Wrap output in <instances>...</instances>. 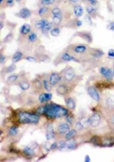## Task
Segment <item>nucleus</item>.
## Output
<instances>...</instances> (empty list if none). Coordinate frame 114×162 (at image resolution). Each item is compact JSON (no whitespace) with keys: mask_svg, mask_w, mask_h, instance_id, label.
I'll list each match as a JSON object with an SVG mask.
<instances>
[{"mask_svg":"<svg viewBox=\"0 0 114 162\" xmlns=\"http://www.w3.org/2000/svg\"><path fill=\"white\" fill-rule=\"evenodd\" d=\"M18 118H19L20 122L24 123V124H36L39 122V115L24 112V111L20 112L18 115Z\"/></svg>","mask_w":114,"mask_h":162,"instance_id":"nucleus-1","label":"nucleus"},{"mask_svg":"<svg viewBox=\"0 0 114 162\" xmlns=\"http://www.w3.org/2000/svg\"><path fill=\"white\" fill-rule=\"evenodd\" d=\"M52 19H53V23L55 25H60L62 23L63 20V13L61 11L60 8L56 7L52 10Z\"/></svg>","mask_w":114,"mask_h":162,"instance_id":"nucleus-2","label":"nucleus"},{"mask_svg":"<svg viewBox=\"0 0 114 162\" xmlns=\"http://www.w3.org/2000/svg\"><path fill=\"white\" fill-rule=\"evenodd\" d=\"M100 120H101V116H100L99 113L95 112V113H93V114L90 116V122H91V126H92V127H97V126H98Z\"/></svg>","mask_w":114,"mask_h":162,"instance_id":"nucleus-3","label":"nucleus"},{"mask_svg":"<svg viewBox=\"0 0 114 162\" xmlns=\"http://www.w3.org/2000/svg\"><path fill=\"white\" fill-rule=\"evenodd\" d=\"M61 80H62L61 75H60L59 73H57V72L51 73V75H50V77H49V81H50V83L52 84V86H56Z\"/></svg>","mask_w":114,"mask_h":162,"instance_id":"nucleus-4","label":"nucleus"},{"mask_svg":"<svg viewBox=\"0 0 114 162\" xmlns=\"http://www.w3.org/2000/svg\"><path fill=\"white\" fill-rule=\"evenodd\" d=\"M99 73L102 74L107 80H111L112 77H113V72L110 68H107V67H99Z\"/></svg>","mask_w":114,"mask_h":162,"instance_id":"nucleus-5","label":"nucleus"},{"mask_svg":"<svg viewBox=\"0 0 114 162\" xmlns=\"http://www.w3.org/2000/svg\"><path fill=\"white\" fill-rule=\"evenodd\" d=\"M74 77H75V72H74V70H73L71 67L66 68L65 71V74H64L65 80H66V81H72Z\"/></svg>","mask_w":114,"mask_h":162,"instance_id":"nucleus-6","label":"nucleus"},{"mask_svg":"<svg viewBox=\"0 0 114 162\" xmlns=\"http://www.w3.org/2000/svg\"><path fill=\"white\" fill-rule=\"evenodd\" d=\"M69 130H70V124H68L67 122L61 123L58 126V132L60 134H66Z\"/></svg>","mask_w":114,"mask_h":162,"instance_id":"nucleus-7","label":"nucleus"},{"mask_svg":"<svg viewBox=\"0 0 114 162\" xmlns=\"http://www.w3.org/2000/svg\"><path fill=\"white\" fill-rule=\"evenodd\" d=\"M88 94H89L90 97L93 98L95 101H97V102L99 101V94L98 93V91L96 90V88H94V87H89V88H88Z\"/></svg>","mask_w":114,"mask_h":162,"instance_id":"nucleus-8","label":"nucleus"},{"mask_svg":"<svg viewBox=\"0 0 114 162\" xmlns=\"http://www.w3.org/2000/svg\"><path fill=\"white\" fill-rule=\"evenodd\" d=\"M30 15H31V12H30V10L27 9V8H23V9H21L20 12L18 13V16H19L20 18H23V19H27Z\"/></svg>","mask_w":114,"mask_h":162,"instance_id":"nucleus-9","label":"nucleus"},{"mask_svg":"<svg viewBox=\"0 0 114 162\" xmlns=\"http://www.w3.org/2000/svg\"><path fill=\"white\" fill-rule=\"evenodd\" d=\"M54 138H55V132H54L53 126L51 124H49L48 127H47V130H46V139L47 140H52Z\"/></svg>","mask_w":114,"mask_h":162,"instance_id":"nucleus-10","label":"nucleus"},{"mask_svg":"<svg viewBox=\"0 0 114 162\" xmlns=\"http://www.w3.org/2000/svg\"><path fill=\"white\" fill-rule=\"evenodd\" d=\"M67 91H68V88L65 84H61L58 86V88H57V93L59 95H65L67 93Z\"/></svg>","mask_w":114,"mask_h":162,"instance_id":"nucleus-11","label":"nucleus"},{"mask_svg":"<svg viewBox=\"0 0 114 162\" xmlns=\"http://www.w3.org/2000/svg\"><path fill=\"white\" fill-rule=\"evenodd\" d=\"M62 60H63L64 62H70V61L78 62L77 59H75L74 57H72V56H71L70 54H68V53H64V54L62 55Z\"/></svg>","mask_w":114,"mask_h":162,"instance_id":"nucleus-12","label":"nucleus"},{"mask_svg":"<svg viewBox=\"0 0 114 162\" xmlns=\"http://www.w3.org/2000/svg\"><path fill=\"white\" fill-rule=\"evenodd\" d=\"M20 31H21V33L22 34H24V35H25V34H28V33H30V31H31V27L29 26V25H23L22 26V27H21V29H20Z\"/></svg>","mask_w":114,"mask_h":162,"instance_id":"nucleus-13","label":"nucleus"},{"mask_svg":"<svg viewBox=\"0 0 114 162\" xmlns=\"http://www.w3.org/2000/svg\"><path fill=\"white\" fill-rule=\"evenodd\" d=\"M65 104H66V107L69 109H74L75 107H76V104H75V102L72 98H66L65 99Z\"/></svg>","mask_w":114,"mask_h":162,"instance_id":"nucleus-14","label":"nucleus"},{"mask_svg":"<svg viewBox=\"0 0 114 162\" xmlns=\"http://www.w3.org/2000/svg\"><path fill=\"white\" fill-rule=\"evenodd\" d=\"M24 153L25 155H27L28 157H31V156H33V155L35 154V150H34V148L31 147V146H25V147L24 148Z\"/></svg>","mask_w":114,"mask_h":162,"instance_id":"nucleus-15","label":"nucleus"},{"mask_svg":"<svg viewBox=\"0 0 114 162\" xmlns=\"http://www.w3.org/2000/svg\"><path fill=\"white\" fill-rule=\"evenodd\" d=\"M87 46L86 45H77V46H75L74 48H73V51L75 52V53H78V54H81V53H84V52H86L87 51Z\"/></svg>","mask_w":114,"mask_h":162,"instance_id":"nucleus-16","label":"nucleus"},{"mask_svg":"<svg viewBox=\"0 0 114 162\" xmlns=\"http://www.w3.org/2000/svg\"><path fill=\"white\" fill-rule=\"evenodd\" d=\"M83 13H84V10H83L82 6H80V5H76V6L74 7V14H75L76 17L79 18V17L83 16Z\"/></svg>","mask_w":114,"mask_h":162,"instance_id":"nucleus-17","label":"nucleus"},{"mask_svg":"<svg viewBox=\"0 0 114 162\" xmlns=\"http://www.w3.org/2000/svg\"><path fill=\"white\" fill-rule=\"evenodd\" d=\"M48 23V21L46 19H42V20H39L35 23V27L36 28H39V29H42L44 27V26Z\"/></svg>","mask_w":114,"mask_h":162,"instance_id":"nucleus-18","label":"nucleus"},{"mask_svg":"<svg viewBox=\"0 0 114 162\" xmlns=\"http://www.w3.org/2000/svg\"><path fill=\"white\" fill-rule=\"evenodd\" d=\"M38 14H39V16H41V17L47 16V15L49 14V8H48L47 6H42V7L39 9Z\"/></svg>","mask_w":114,"mask_h":162,"instance_id":"nucleus-19","label":"nucleus"},{"mask_svg":"<svg viewBox=\"0 0 114 162\" xmlns=\"http://www.w3.org/2000/svg\"><path fill=\"white\" fill-rule=\"evenodd\" d=\"M52 27H53V24L48 22V23L44 26V27L41 29V30H42V33H43V34H47L48 32H50V31H51V29L53 28Z\"/></svg>","mask_w":114,"mask_h":162,"instance_id":"nucleus-20","label":"nucleus"},{"mask_svg":"<svg viewBox=\"0 0 114 162\" xmlns=\"http://www.w3.org/2000/svg\"><path fill=\"white\" fill-rule=\"evenodd\" d=\"M22 58H23V53L20 52V51H18V52H16V53L14 54V56H13V58H12V61H13V63H17V62H19Z\"/></svg>","mask_w":114,"mask_h":162,"instance_id":"nucleus-21","label":"nucleus"},{"mask_svg":"<svg viewBox=\"0 0 114 162\" xmlns=\"http://www.w3.org/2000/svg\"><path fill=\"white\" fill-rule=\"evenodd\" d=\"M19 86H20V88H21L22 90L25 91V90L29 89V87H30V84L27 82V81H22V82H20Z\"/></svg>","mask_w":114,"mask_h":162,"instance_id":"nucleus-22","label":"nucleus"},{"mask_svg":"<svg viewBox=\"0 0 114 162\" xmlns=\"http://www.w3.org/2000/svg\"><path fill=\"white\" fill-rule=\"evenodd\" d=\"M81 121V123H82V125H83V127L84 128H89L90 126H91V122H90V117H87V118H83V119H81L80 120Z\"/></svg>","mask_w":114,"mask_h":162,"instance_id":"nucleus-23","label":"nucleus"},{"mask_svg":"<svg viewBox=\"0 0 114 162\" xmlns=\"http://www.w3.org/2000/svg\"><path fill=\"white\" fill-rule=\"evenodd\" d=\"M50 33H51V35H52V36H54V37L59 36V35H60V33H61V29H60V27H54V28H52V29H51Z\"/></svg>","mask_w":114,"mask_h":162,"instance_id":"nucleus-24","label":"nucleus"},{"mask_svg":"<svg viewBox=\"0 0 114 162\" xmlns=\"http://www.w3.org/2000/svg\"><path fill=\"white\" fill-rule=\"evenodd\" d=\"M75 135H76V130H69L65 134V139L66 140H71Z\"/></svg>","mask_w":114,"mask_h":162,"instance_id":"nucleus-25","label":"nucleus"},{"mask_svg":"<svg viewBox=\"0 0 114 162\" xmlns=\"http://www.w3.org/2000/svg\"><path fill=\"white\" fill-rule=\"evenodd\" d=\"M42 85H43V87H44V89L45 90H47V91H50L51 89H52V84L50 83V81H47V80H43L42 81Z\"/></svg>","mask_w":114,"mask_h":162,"instance_id":"nucleus-26","label":"nucleus"},{"mask_svg":"<svg viewBox=\"0 0 114 162\" xmlns=\"http://www.w3.org/2000/svg\"><path fill=\"white\" fill-rule=\"evenodd\" d=\"M38 38H37V35L34 33V32H30L29 34H28V37H27V40L29 41V42H31V43H33V42H35L36 40H37Z\"/></svg>","mask_w":114,"mask_h":162,"instance_id":"nucleus-27","label":"nucleus"},{"mask_svg":"<svg viewBox=\"0 0 114 162\" xmlns=\"http://www.w3.org/2000/svg\"><path fill=\"white\" fill-rule=\"evenodd\" d=\"M103 55V52L101 51V50H93V52H92V56L94 57V58H100L101 56Z\"/></svg>","mask_w":114,"mask_h":162,"instance_id":"nucleus-28","label":"nucleus"},{"mask_svg":"<svg viewBox=\"0 0 114 162\" xmlns=\"http://www.w3.org/2000/svg\"><path fill=\"white\" fill-rule=\"evenodd\" d=\"M18 78H19V75H18V74H12V75H10V76L7 78V82H8V83H14Z\"/></svg>","mask_w":114,"mask_h":162,"instance_id":"nucleus-29","label":"nucleus"},{"mask_svg":"<svg viewBox=\"0 0 114 162\" xmlns=\"http://www.w3.org/2000/svg\"><path fill=\"white\" fill-rule=\"evenodd\" d=\"M76 146H77V144L74 141H69L68 143H66V147L68 149H75Z\"/></svg>","mask_w":114,"mask_h":162,"instance_id":"nucleus-30","label":"nucleus"},{"mask_svg":"<svg viewBox=\"0 0 114 162\" xmlns=\"http://www.w3.org/2000/svg\"><path fill=\"white\" fill-rule=\"evenodd\" d=\"M18 132H19L18 127L13 126V127H11V128L9 129V135H10V136H16V135L18 134Z\"/></svg>","mask_w":114,"mask_h":162,"instance_id":"nucleus-31","label":"nucleus"},{"mask_svg":"<svg viewBox=\"0 0 114 162\" xmlns=\"http://www.w3.org/2000/svg\"><path fill=\"white\" fill-rule=\"evenodd\" d=\"M56 2V0H41V4L43 6H48V5H52Z\"/></svg>","mask_w":114,"mask_h":162,"instance_id":"nucleus-32","label":"nucleus"},{"mask_svg":"<svg viewBox=\"0 0 114 162\" xmlns=\"http://www.w3.org/2000/svg\"><path fill=\"white\" fill-rule=\"evenodd\" d=\"M86 11L88 12V14H89V15L93 16V15L96 13V8H94L93 6H88V7L86 8Z\"/></svg>","mask_w":114,"mask_h":162,"instance_id":"nucleus-33","label":"nucleus"},{"mask_svg":"<svg viewBox=\"0 0 114 162\" xmlns=\"http://www.w3.org/2000/svg\"><path fill=\"white\" fill-rule=\"evenodd\" d=\"M112 144H113V141L108 140V139H105V140L102 141V144H101V145H103V146H110V145H112Z\"/></svg>","mask_w":114,"mask_h":162,"instance_id":"nucleus-34","label":"nucleus"},{"mask_svg":"<svg viewBox=\"0 0 114 162\" xmlns=\"http://www.w3.org/2000/svg\"><path fill=\"white\" fill-rule=\"evenodd\" d=\"M65 147H66V142H65V141H60V142L58 143V148L62 149V148H65Z\"/></svg>","mask_w":114,"mask_h":162,"instance_id":"nucleus-35","label":"nucleus"},{"mask_svg":"<svg viewBox=\"0 0 114 162\" xmlns=\"http://www.w3.org/2000/svg\"><path fill=\"white\" fill-rule=\"evenodd\" d=\"M39 102H40V103H46V102H47L45 93H42V94L39 96Z\"/></svg>","mask_w":114,"mask_h":162,"instance_id":"nucleus-36","label":"nucleus"},{"mask_svg":"<svg viewBox=\"0 0 114 162\" xmlns=\"http://www.w3.org/2000/svg\"><path fill=\"white\" fill-rule=\"evenodd\" d=\"M83 128H84V127H83L81 121H77V122L75 123V129H76V130H82Z\"/></svg>","mask_w":114,"mask_h":162,"instance_id":"nucleus-37","label":"nucleus"},{"mask_svg":"<svg viewBox=\"0 0 114 162\" xmlns=\"http://www.w3.org/2000/svg\"><path fill=\"white\" fill-rule=\"evenodd\" d=\"M16 69V65L15 64H11L10 66H8L7 68H6V71L7 72H12V71H14Z\"/></svg>","mask_w":114,"mask_h":162,"instance_id":"nucleus-38","label":"nucleus"},{"mask_svg":"<svg viewBox=\"0 0 114 162\" xmlns=\"http://www.w3.org/2000/svg\"><path fill=\"white\" fill-rule=\"evenodd\" d=\"M80 35H81V36H83V37H84V38H85V37H86V38H87V40H88V41H89V42H91V41H92V38H91V35H90V34H89V33H85V34H83V33H81V34H80Z\"/></svg>","mask_w":114,"mask_h":162,"instance_id":"nucleus-39","label":"nucleus"},{"mask_svg":"<svg viewBox=\"0 0 114 162\" xmlns=\"http://www.w3.org/2000/svg\"><path fill=\"white\" fill-rule=\"evenodd\" d=\"M65 120H66V122L68 123V124H72V122H73V118L71 117V116H69V115H66V118H65Z\"/></svg>","mask_w":114,"mask_h":162,"instance_id":"nucleus-40","label":"nucleus"},{"mask_svg":"<svg viewBox=\"0 0 114 162\" xmlns=\"http://www.w3.org/2000/svg\"><path fill=\"white\" fill-rule=\"evenodd\" d=\"M108 57L109 58H114V50L113 49H110L108 51Z\"/></svg>","mask_w":114,"mask_h":162,"instance_id":"nucleus-41","label":"nucleus"},{"mask_svg":"<svg viewBox=\"0 0 114 162\" xmlns=\"http://www.w3.org/2000/svg\"><path fill=\"white\" fill-rule=\"evenodd\" d=\"M25 60H26V61H28V62H33V63H35V62H36V59H35V58H33V57H26V58H25Z\"/></svg>","mask_w":114,"mask_h":162,"instance_id":"nucleus-42","label":"nucleus"},{"mask_svg":"<svg viewBox=\"0 0 114 162\" xmlns=\"http://www.w3.org/2000/svg\"><path fill=\"white\" fill-rule=\"evenodd\" d=\"M45 95H46V100H47V102L51 101V99H52V94H51V93H45Z\"/></svg>","mask_w":114,"mask_h":162,"instance_id":"nucleus-43","label":"nucleus"},{"mask_svg":"<svg viewBox=\"0 0 114 162\" xmlns=\"http://www.w3.org/2000/svg\"><path fill=\"white\" fill-rule=\"evenodd\" d=\"M107 28L110 29V30H112V31H114V23H110V24L108 25Z\"/></svg>","mask_w":114,"mask_h":162,"instance_id":"nucleus-44","label":"nucleus"},{"mask_svg":"<svg viewBox=\"0 0 114 162\" xmlns=\"http://www.w3.org/2000/svg\"><path fill=\"white\" fill-rule=\"evenodd\" d=\"M87 2H89V3H91L92 4V6H94V5H96V4H98V1L97 0H86Z\"/></svg>","mask_w":114,"mask_h":162,"instance_id":"nucleus-45","label":"nucleus"},{"mask_svg":"<svg viewBox=\"0 0 114 162\" xmlns=\"http://www.w3.org/2000/svg\"><path fill=\"white\" fill-rule=\"evenodd\" d=\"M56 147H58V143H54V144H51V149H54V148H56Z\"/></svg>","mask_w":114,"mask_h":162,"instance_id":"nucleus-46","label":"nucleus"},{"mask_svg":"<svg viewBox=\"0 0 114 162\" xmlns=\"http://www.w3.org/2000/svg\"><path fill=\"white\" fill-rule=\"evenodd\" d=\"M14 1H15V0H7V5L8 6H12L13 3H14Z\"/></svg>","mask_w":114,"mask_h":162,"instance_id":"nucleus-47","label":"nucleus"},{"mask_svg":"<svg viewBox=\"0 0 114 162\" xmlns=\"http://www.w3.org/2000/svg\"><path fill=\"white\" fill-rule=\"evenodd\" d=\"M76 26H77V27H81V26H82V22H81V21H77V22H76Z\"/></svg>","mask_w":114,"mask_h":162,"instance_id":"nucleus-48","label":"nucleus"},{"mask_svg":"<svg viewBox=\"0 0 114 162\" xmlns=\"http://www.w3.org/2000/svg\"><path fill=\"white\" fill-rule=\"evenodd\" d=\"M4 62H5V57H4L3 55H1V63L3 64V63H4Z\"/></svg>","mask_w":114,"mask_h":162,"instance_id":"nucleus-49","label":"nucleus"},{"mask_svg":"<svg viewBox=\"0 0 114 162\" xmlns=\"http://www.w3.org/2000/svg\"><path fill=\"white\" fill-rule=\"evenodd\" d=\"M85 161H86V162H90V161H91V159H90L89 155H87V156L85 157Z\"/></svg>","mask_w":114,"mask_h":162,"instance_id":"nucleus-50","label":"nucleus"},{"mask_svg":"<svg viewBox=\"0 0 114 162\" xmlns=\"http://www.w3.org/2000/svg\"><path fill=\"white\" fill-rule=\"evenodd\" d=\"M110 121H111V123L114 125V114L112 115V117H111V120H110Z\"/></svg>","mask_w":114,"mask_h":162,"instance_id":"nucleus-51","label":"nucleus"},{"mask_svg":"<svg viewBox=\"0 0 114 162\" xmlns=\"http://www.w3.org/2000/svg\"><path fill=\"white\" fill-rule=\"evenodd\" d=\"M68 1H70V2H77L78 0H68Z\"/></svg>","mask_w":114,"mask_h":162,"instance_id":"nucleus-52","label":"nucleus"},{"mask_svg":"<svg viewBox=\"0 0 114 162\" xmlns=\"http://www.w3.org/2000/svg\"><path fill=\"white\" fill-rule=\"evenodd\" d=\"M3 1H4V0H0V2H1V3H2V2H3Z\"/></svg>","mask_w":114,"mask_h":162,"instance_id":"nucleus-53","label":"nucleus"},{"mask_svg":"<svg viewBox=\"0 0 114 162\" xmlns=\"http://www.w3.org/2000/svg\"><path fill=\"white\" fill-rule=\"evenodd\" d=\"M16 1H17V2H20V1H21V0H16Z\"/></svg>","mask_w":114,"mask_h":162,"instance_id":"nucleus-54","label":"nucleus"},{"mask_svg":"<svg viewBox=\"0 0 114 162\" xmlns=\"http://www.w3.org/2000/svg\"><path fill=\"white\" fill-rule=\"evenodd\" d=\"M112 72H113V75H114V69H112Z\"/></svg>","mask_w":114,"mask_h":162,"instance_id":"nucleus-55","label":"nucleus"}]
</instances>
